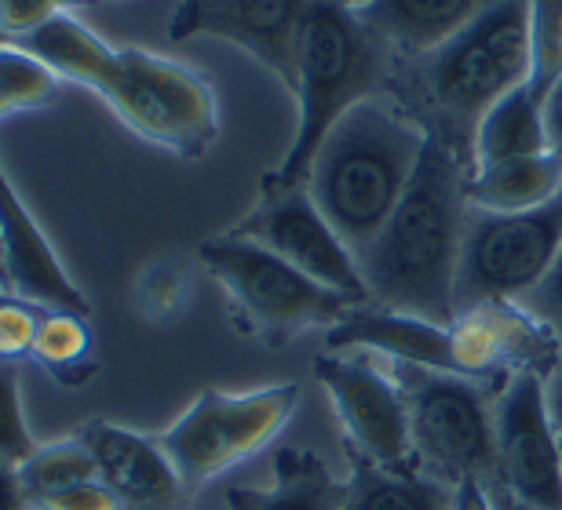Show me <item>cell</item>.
I'll use <instances>...</instances> for the list:
<instances>
[{"instance_id": "6da1fadb", "label": "cell", "mask_w": 562, "mask_h": 510, "mask_svg": "<svg viewBox=\"0 0 562 510\" xmlns=\"http://www.w3.org/2000/svg\"><path fill=\"white\" fill-rule=\"evenodd\" d=\"M464 183V161L431 135L398 208L358 256L369 303L435 325L457 321V267L468 223Z\"/></svg>"}, {"instance_id": "7a4b0ae2", "label": "cell", "mask_w": 562, "mask_h": 510, "mask_svg": "<svg viewBox=\"0 0 562 510\" xmlns=\"http://www.w3.org/2000/svg\"><path fill=\"white\" fill-rule=\"evenodd\" d=\"M427 139L417 117L376 95L347 110L325 135L307 172V194L355 256L376 241L398 208Z\"/></svg>"}, {"instance_id": "3957f363", "label": "cell", "mask_w": 562, "mask_h": 510, "mask_svg": "<svg viewBox=\"0 0 562 510\" xmlns=\"http://www.w3.org/2000/svg\"><path fill=\"white\" fill-rule=\"evenodd\" d=\"M387 44L362 26L347 0H311L300 41L296 102L300 121L289 154L271 175H263V190H296L307 186V172L347 110L373 99L384 84Z\"/></svg>"}, {"instance_id": "277c9868", "label": "cell", "mask_w": 562, "mask_h": 510, "mask_svg": "<svg viewBox=\"0 0 562 510\" xmlns=\"http://www.w3.org/2000/svg\"><path fill=\"white\" fill-rule=\"evenodd\" d=\"M530 81V0H493L482 15L424 55L427 135L471 161L475 128L497 102Z\"/></svg>"}, {"instance_id": "5b68a950", "label": "cell", "mask_w": 562, "mask_h": 510, "mask_svg": "<svg viewBox=\"0 0 562 510\" xmlns=\"http://www.w3.org/2000/svg\"><path fill=\"white\" fill-rule=\"evenodd\" d=\"M198 259L227 292L234 321L271 347L289 343L307 328L340 325L358 306L285 263L271 248L245 241L238 234L212 237L198 248Z\"/></svg>"}, {"instance_id": "8992f818", "label": "cell", "mask_w": 562, "mask_h": 510, "mask_svg": "<svg viewBox=\"0 0 562 510\" xmlns=\"http://www.w3.org/2000/svg\"><path fill=\"white\" fill-rule=\"evenodd\" d=\"M95 95L128 132L187 161L205 154L220 135L212 84L190 66L146 48H117Z\"/></svg>"}, {"instance_id": "52a82bcc", "label": "cell", "mask_w": 562, "mask_h": 510, "mask_svg": "<svg viewBox=\"0 0 562 510\" xmlns=\"http://www.w3.org/2000/svg\"><path fill=\"white\" fill-rule=\"evenodd\" d=\"M300 405L296 383H274L260 390H201L194 405L165 427L157 445L172 460L179 481L194 496L220 474L241 467L285 430Z\"/></svg>"}, {"instance_id": "ba28073f", "label": "cell", "mask_w": 562, "mask_h": 510, "mask_svg": "<svg viewBox=\"0 0 562 510\" xmlns=\"http://www.w3.org/2000/svg\"><path fill=\"white\" fill-rule=\"evenodd\" d=\"M391 376L406 394L413 463L453 489L468 478L490 481L497 467V438L486 387L417 365H395Z\"/></svg>"}, {"instance_id": "9c48e42d", "label": "cell", "mask_w": 562, "mask_h": 510, "mask_svg": "<svg viewBox=\"0 0 562 510\" xmlns=\"http://www.w3.org/2000/svg\"><path fill=\"white\" fill-rule=\"evenodd\" d=\"M562 252V190L530 212H482L468 204L457 267V314L482 303H519Z\"/></svg>"}, {"instance_id": "30bf717a", "label": "cell", "mask_w": 562, "mask_h": 510, "mask_svg": "<svg viewBox=\"0 0 562 510\" xmlns=\"http://www.w3.org/2000/svg\"><path fill=\"white\" fill-rule=\"evenodd\" d=\"M314 376L333 401V412L340 419L347 449L358 463L369 467H417L413 463L409 438V408L406 394L395 376H384L369 358L355 354H318Z\"/></svg>"}, {"instance_id": "8fae6325", "label": "cell", "mask_w": 562, "mask_h": 510, "mask_svg": "<svg viewBox=\"0 0 562 510\" xmlns=\"http://www.w3.org/2000/svg\"><path fill=\"white\" fill-rule=\"evenodd\" d=\"M493 438H497V467L490 481L504 485L530 507L562 510L559 427L548 405V379L522 372L497 387Z\"/></svg>"}, {"instance_id": "7c38bea8", "label": "cell", "mask_w": 562, "mask_h": 510, "mask_svg": "<svg viewBox=\"0 0 562 510\" xmlns=\"http://www.w3.org/2000/svg\"><path fill=\"white\" fill-rule=\"evenodd\" d=\"M231 234L271 248L285 263L303 270L318 285L340 292L358 306L369 303L358 256L344 245V237L333 230L329 219L311 201L307 186L296 190H263L260 204L234 226Z\"/></svg>"}, {"instance_id": "4fadbf2b", "label": "cell", "mask_w": 562, "mask_h": 510, "mask_svg": "<svg viewBox=\"0 0 562 510\" xmlns=\"http://www.w3.org/2000/svg\"><path fill=\"white\" fill-rule=\"evenodd\" d=\"M311 0H179L168 41L223 37L267 66L289 92H296L300 41Z\"/></svg>"}, {"instance_id": "5bb4252c", "label": "cell", "mask_w": 562, "mask_h": 510, "mask_svg": "<svg viewBox=\"0 0 562 510\" xmlns=\"http://www.w3.org/2000/svg\"><path fill=\"white\" fill-rule=\"evenodd\" d=\"M449 332L460 376L475 383L493 376L508 383L522 372L552 379L562 365V347L552 328L537 321L522 303H482L460 310Z\"/></svg>"}, {"instance_id": "9a60e30c", "label": "cell", "mask_w": 562, "mask_h": 510, "mask_svg": "<svg viewBox=\"0 0 562 510\" xmlns=\"http://www.w3.org/2000/svg\"><path fill=\"white\" fill-rule=\"evenodd\" d=\"M0 288L44 310L88 314L85 292L66 274L63 259L55 256L26 201L11 186L4 165H0Z\"/></svg>"}, {"instance_id": "2e32d148", "label": "cell", "mask_w": 562, "mask_h": 510, "mask_svg": "<svg viewBox=\"0 0 562 510\" xmlns=\"http://www.w3.org/2000/svg\"><path fill=\"white\" fill-rule=\"evenodd\" d=\"M95 456L99 481L117 496L125 510H187L190 492L179 481L172 460L157 438L136 434L128 427L92 419L77 430Z\"/></svg>"}, {"instance_id": "e0dca14e", "label": "cell", "mask_w": 562, "mask_h": 510, "mask_svg": "<svg viewBox=\"0 0 562 510\" xmlns=\"http://www.w3.org/2000/svg\"><path fill=\"white\" fill-rule=\"evenodd\" d=\"M325 343H329V350H336V354H347V350H373V354L391 358L395 365H417V369L453 372V376H460L449 325H435L413 314L384 310V306H355L340 325L329 328Z\"/></svg>"}, {"instance_id": "ac0fdd59", "label": "cell", "mask_w": 562, "mask_h": 510, "mask_svg": "<svg viewBox=\"0 0 562 510\" xmlns=\"http://www.w3.org/2000/svg\"><path fill=\"white\" fill-rule=\"evenodd\" d=\"M369 33L406 55H431L471 26L493 0H347Z\"/></svg>"}, {"instance_id": "d6986e66", "label": "cell", "mask_w": 562, "mask_h": 510, "mask_svg": "<svg viewBox=\"0 0 562 510\" xmlns=\"http://www.w3.org/2000/svg\"><path fill=\"white\" fill-rule=\"evenodd\" d=\"M347 481L307 449H281L271 489H227V510H344Z\"/></svg>"}, {"instance_id": "ffe728a7", "label": "cell", "mask_w": 562, "mask_h": 510, "mask_svg": "<svg viewBox=\"0 0 562 510\" xmlns=\"http://www.w3.org/2000/svg\"><path fill=\"white\" fill-rule=\"evenodd\" d=\"M562 190V157L555 150L537 157H515L468 172L464 194L482 212H530L541 208Z\"/></svg>"}, {"instance_id": "44dd1931", "label": "cell", "mask_w": 562, "mask_h": 510, "mask_svg": "<svg viewBox=\"0 0 562 510\" xmlns=\"http://www.w3.org/2000/svg\"><path fill=\"white\" fill-rule=\"evenodd\" d=\"M548 150H552V143H548L544 124V99L533 95L530 84H519L479 121L475 143H471V172Z\"/></svg>"}, {"instance_id": "7402d4cb", "label": "cell", "mask_w": 562, "mask_h": 510, "mask_svg": "<svg viewBox=\"0 0 562 510\" xmlns=\"http://www.w3.org/2000/svg\"><path fill=\"white\" fill-rule=\"evenodd\" d=\"M11 44H19V48H26L30 55H37L55 77L74 81L81 88H92V92H99V84H103V77L117 52V48H110L103 37H95V33L77 15H70V11L48 19L37 30L22 33V37H15Z\"/></svg>"}, {"instance_id": "603a6c76", "label": "cell", "mask_w": 562, "mask_h": 510, "mask_svg": "<svg viewBox=\"0 0 562 510\" xmlns=\"http://www.w3.org/2000/svg\"><path fill=\"white\" fill-rule=\"evenodd\" d=\"M344 510H453V485L420 467H369L355 463Z\"/></svg>"}, {"instance_id": "cb8c5ba5", "label": "cell", "mask_w": 562, "mask_h": 510, "mask_svg": "<svg viewBox=\"0 0 562 510\" xmlns=\"http://www.w3.org/2000/svg\"><path fill=\"white\" fill-rule=\"evenodd\" d=\"M37 365L59 383V387H81L95 376V332L88 314L74 310H44L33 339Z\"/></svg>"}, {"instance_id": "d4e9b609", "label": "cell", "mask_w": 562, "mask_h": 510, "mask_svg": "<svg viewBox=\"0 0 562 510\" xmlns=\"http://www.w3.org/2000/svg\"><path fill=\"white\" fill-rule=\"evenodd\" d=\"M15 474H19L26 503H33V500H41V496L70 489V485L95 481L99 467H95V456H92V449H88V441L81 434H70V438L48 441V445H37V452H33L30 460L19 463Z\"/></svg>"}, {"instance_id": "484cf974", "label": "cell", "mask_w": 562, "mask_h": 510, "mask_svg": "<svg viewBox=\"0 0 562 510\" xmlns=\"http://www.w3.org/2000/svg\"><path fill=\"white\" fill-rule=\"evenodd\" d=\"M55 92H59V77L37 55H30L19 44H4L0 48V99H4V106L11 113L48 106Z\"/></svg>"}, {"instance_id": "4316f807", "label": "cell", "mask_w": 562, "mask_h": 510, "mask_svg": "<svg viewBox=\"0 0 562 510\" xmlns=\"http://www.w3.org/2000/svg\"><path fill=\"white\" fill-rule=\"evenodd\" d=\"M562 77V0H530V92L548 102Z\"/></svg>"}, {"instance_id": "83f0119b", "label": "cell", "mask_w": 562, "mask_h": 510, "mask_svg": "<svg viewBox=\"0 0 562 510\" xmlns=\"http://www.w3.org/2000/svg\"><path fill=\"white\" fill-rule=\"evenodd\" d=\"M41 441H33L26 416H22V394H19V365L0 361V463L19 467L37 452Z\"/></svg>"}, {"instance_id": "f1b7e54d", "label": "cell", "mask_w": 562, "mask_h": 510, "mask_svg": "<svg viewBox=\"0 0 562 510\" xmlns=\"http://www.w3.org/2000/svg\"><path fill=\"white\" fill-rule=\"evenodd\" d=\"M41 314H44V306H33L0 288V361L19 365L22 358L33 354Z\"/></svg>"}, {"instance_id": "f546056e", "label": "cell", "mask_w": 562, "mask_h": 510, "mask_svg": "<svg viewBox=\"0 0 562 510\" xmlns=\"http://www.w3.org/2000/svg\"><path fill=\"white\" fill-rule=\"evenodd\" d=\"M88 0H0V33L11 41L22 33L44 26L55 15H66L70 8H81Z\"/></svg>"}, {"instance_id": "4dcf8cb0", "label": "cell", "mask_w": 562, "mask_h": 510, "mask_svg": "<svg viewBox=\"0 0 562 510\" xmlns=\"http://www.w3.org/2000/svg\"><path fill=\"white\" fill-rule=\"evenodd\" d=\"M26 510H125V507L95 478V481L70 485V489H59L52 496H41V500L26 503Z\"/></svg>"}, {"instance_id": "1f68e13d", "label": "cell", "mask_w": 562, "mask_h": 510, "mask_svg": "<svg viewBox=\"0 0 562 510\" xmlns=\"http://www.w3.org/2000/svg\"><path fill=\"white\" fill-rule=\"evenodd\" d=\"M519 303L537 317V321L552 328V336L559 339V347H562V252L552 263V270L544 274L541 285H537L530 296H522Z\"/></svg>"}, {"instance_id": "d6a6232c", "label": "cell", "mask_w": 562, "mask_h": 510, "mask_svg": "<svg viewBox=\"0 0 562 510\" xmlns=\"http://www.w3.org/2000/svg\"><path fill=\"white\" fill-rule=\"evenodd\" d=\"M183 277L176 274L172 267H157L150 274L143 277V288H139V299H143V310L154 314V317H165L179 310L183 303Z\"/></svg>"}, {"instance_id": "836d02e7", "label": "cell", "mask_w": 562, "mask_h": 510, "mask_svg": "<svg viewBox=\"0 0 562 510\" xmlns=\"http://www.w3.org/2000/svg\"><path fill=\"white\" fill-rule=\"evenodd\" d=\"M453 510H497L486 478H468L453 489Z\"/></svg>"}, {"instance_id": "e575fe53", "label": "cell", "mask_w": 562, "mask_h": 510, "mask_svg": "<svg viewBox=\"0 0 562 510\" xmlns=\"http://www.w3.org/2000/svg\"><path fill=\"white\" fill-rule=\"evenodd\" d=\"M544 124H548V143H552V150L562 157V77L544 102Z\"/></svg>"}, {"instance_id": "d590c367", "label": "cell", "mask_w": 562, "mask_h": 510, "mask_svg": "<svg viewBox=\"0 0 562 510\" xmlns=\"http://www.w3.org/2000/svg\"><path fill=\"white\" fill-rule=\"evenodd\" d=\"M0 510H26V496H22L15 467L0 463Z\"/></svg>"}, {"instance_id": "8d00e7d4", "label": "cell", "mask_w": 562, "mask_h": 510, "mask_svg": "<svg viewBox=\"0 0 562 510\" xmlns=\"http://www.w3.org/2000/svg\"><path fill=\"white\" fill-rule=\"evenodd\" d=\"M490 492H493V507L497 510H541V507H530V503H522L519 496H512L504 485H497V481H490Z\"/></svg>"}, {"instance_id": "74e56055", "label": "cell", "mask_w": 562, "mask_h": 510, "mask_svg": "<svg viewBox=\"0 0 562 510\" xmlns=\"http://www.w3.org/2000/svg\"><path fill=\"white\" fill-rule=\"evenodd\" d=\"M548 405H552V419H555V427L562 430V365L555 369V376L548 379Z\"/></svg>"}, {"instance_id": "f35d334b", "label": "cell", "mask_w": 562, "mask_h": 510, "mask_svg": "<svg viewBox=\"0 0 562 510\" xmlns=\"http://www.w3.org/2000/svg\"><path fill=\"white\" fill-rule=\"evenodd\" d=\"M8 113H11V110L4 106V99H0V117H8Z\"/></svg>"}, {"instance_id": "ab89813d", "label": "cell", "mask_w": 562, "mask_h": 510, "mask_svg": "<svg viewBox=\"0 0 562 510\" xmlns=\"http://www.w3.org/2000/svg\"><path fill=\"white\" fill-rule=\"evenodd\" d=\"M4 44H11V37H8V33H0V48H4Z\"/></svg>"}, {"instance_id": "60d3db41", "label": "cell", "mask_w": 562, "mask_h": 510, "mask_svg": "<svg viewBox=\"0 0 562 510\" xmlns=\"http://www.w3.org/2000/svg\"><path fill=\"white\" fill-rule=\"evenodd\" d=\"M559 463H562V430H559Z\"/></svg>"}]
</instances>
